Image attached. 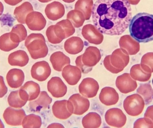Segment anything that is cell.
<instances>
[{
	"label": "cell",
	"mask_w": 153,
	"mask_h": 128,
	"mask_svg": "<svg viewBox=\"0 0 153 128\" xmlns=\"http://www.w3.org/2000/svg\"><path fill=\"white\" fill-rule=\"evenodd\" d=\"M82 34L83 37L89 43L94 45H100L103 41V34L94 25L86 24L82 28Z\"/></svg>",
	"instance_id": "cell-16"
},
{
	"label": "cell",
	"mask_w": 153,
	"mask_h": 128,
	"mask_svg": "<svg viewBox=\"0 0 153 128\" xmlns=\"http://www.w3.org/2000/svg\"><path fill=\"white\" fill-rule=\"evenodd\" d=\"M127 1L130 4L132 5H137L140 1V0H127Z\"/></svg>",
	"instance_id": "cell-44"
},
{
	"label": "cell",
	"mask_w": 153,
	"mask_h": 128,
	"mask_svg": "<svg viewBox=\"0 0 153 128\" xmlns=\"http://www.w3.org/2000/svg\"><path fill=\"white\" fill-rule=\"evenodd\" d=\"M102 124V119L98 113L91 112L85 115L82 120V125L85 128H98Z\"/></svg>",
	"instance_id": "cell-29"
},
{
	"label": "cell",
	"mask_w": 153,
	"mask_h": 128,
	"mask_svg": "<svg viewBox=\"0 0 153 128\" xmlns=\"http://www.w3.org/2000/svg\"><path fill=\"white\" fill-rule=\"evenodd\" d=\"M8 103L9 106L15 109H21L25 106L27 102L21 98L19 91H12L8 97Z\"/></svg>",
	"instance_id": "cell-37"
},
{
	"label": "cell",
	"mask_w": 153,
	"mask_h": 128,
	"mask_svg": "<svg viewBox=\"0 0 153 128\" xmlns=\"http://www.w3.org/2000/svg\"><path fill=\"white\" fill-rule=\"evenodd\" d=\"M134 128H153V122L147 118H141L134 123Z\"/></svg>",
	"instance_id": "cell-39"
},
{
	"label": "cell",
	"mask_w": 153,
	"mask_h": 128,
	"mask_svg": "<svg viewBox=\"0 0 153 128\" xmlns=\"http://www.w3.org/2000/svg\"><path fill=\"white\" fill-rule=\"evenodd\" d=\"M6 78L8 85L11 88L16 89L22 85L25 80V75L21 69L13 68L8 72Z\"/></svg>",
	"instance_id": "cell-24"
},
{
	"label": "cell",
	"mask_w": 153,
	"mask_h": 128,
	"mask_svg": "<svg viewBox=\"0 0 153 128\" xmlns=\"http://www.w3.org/2000/svg\"><path fill=\"white\" fill-rule=\"evenodd\" d=\"M67 18L71 21L74 27L76 28L82 26L85 20L82 12L76 10L69 11L67 13Z\"/></svg>",
	"instance_id": "cell-35"
},
{
	"label": "cell",
	"mask_w": 153,
	"mask_h": 128,
	"mask_svg": "<svg viewBox=\"0 0 153 128\" xmlns=\"http://www.w3.org/2000/svg\"><path fill=\"white\" fill-rule=\"evenodd\" d=\"M105 120L107 124L110 127L121 128L126 125L127 118L121 109L112 108L106 112Z\"/></svg>",
	"instance_id": "cell-7"
},
{
	"label": "cell",
	"mask_w": 153,
	"mask_h": 128,
	"mask_svg": "<svg viewBox=\"0 0 153 128\" xmlns=\"http://www.w3.org/2000/svg\"><path fill=\"white\" fill-rule=\"evenodd\" d=\"M46 35L48 41L53 44H60L63 40L69 37L64 28L59 22L49 26L47 29Z\"/></svg>",
	"instance_id": "cell-8"
},
{
	"label": "cell",
	"mask_w": 153,
	"mask_h": 128,
	"mask_svg": "<svg viewBox=\"0 0 153 128\" xmlns=\"http://www.w3.org/2000/svg\"><path fill=\"white\" fill-rule=\"evenodd\" d=\"M110 55H107L105 57L103 60V65L104 67L108 71H109L111 73L113 74H118L120 73L121 71L120 70H117V69L114 68L111 64L110 61Z\"/></svg>",
	"instance_id": "cell-40"
},
{
	"label": "cell",
	"mask_w": 153,
	"mask_h": 128,
	"mask_svg": "<svg viewBox=\"0 0 153 128\" xmlns=\"http://www.w3.org/2000/svg\"><path fill=\"white\" fill-rule=\"evenodd\" d=\"M144 116V118L150 119L153 122V105L149 106L147 108Z\"/></svg>",
	"instance_id": "cell-42"
},
{
	"label": "cell",
	"mask_w": 153,
	"mask_h": 128,
	"mask_svg": "<svg viewBox=\"0 0 153 128\" xmlns=\"http://www.w3.org/2000/svg\"><path fill=\"white\" fill-rule=\"evenodd\" d=\"M30 72L33 79L42 82L46 81L49 77L51 74V69L46 61H39L32 66Z\"/></svg>",
	"instance_id": "cell-12"
},
{
	"label": "cell",
	"mask_w": 153,
	"mask_h": 128,
	"mask_svg": "<svg viewBox=\"0 0 153 128\" xmlns=\"http://www.w3.org/2000/svg\"><path fill=\"white\" fill-rule=\"evenodd\" d=\"M53 68L57 72H62L65 67L71 64V59L61 51L53 53L50 57Z\"/></svg>",
	"instance_id": "cell-25"
},
{
	"label": "cell",
	"mask_w": 153,
	"mask_h": 128,
	"mask_svg": "<svg viewBox=\"0 0 153 128\" xmlns=\"http://www.w3.org/2000/svg\"><path fill=\"white\" fill-rule=\"evenodd\" d=\"M152 83H153V80H152Z\"/></svg>",
	"instance_id": "cell-49"
},
{
	"label": "cell",
	"mask_w": 153,
	"mask_h": 128,
	"mask_svg": "<svg viewBox=\"0 0 153 128\" xmlns=\"http://www.w3.org/2000/svg\"><path fill=\"white\" fill-rule=\"evenodd\" d=\"M92 18L95 27L102 34H123L132 19L131 5L127 0H97L93 6Z\"/></svg>",
	"instance_id": "cell-1"
},
{
	"label": "cell",
	"mask_w": 153,
	"mask_h": 128,
	"mask_svg": "<svg viewBox=\"0 0 153 128\" xmlns=\"http://www.w3.org/2000/svg\"><path fill=\"white\" fill-rule=\"evenodd\" d=\"M152 73L145 72L139 64L132 66L130 71L131 77L135 81L140 82H146L149 81L152 77Z\"/></svg>",
	"instance_id": "cell-31"
},
{
	"label": "cell",
	"mask_w": 153,
	"mask_h": 128,
	"mask_svg": "<svg viewBox=\"0 0 153 128\" xmlns=\"http://www.w3.org/2000/svg\"><path fill=\"white\" fill-rule=\"evenodd\" d=\"M39 2L42 3H47L48 2L51 1L52 0H38Z\"/></svg>",
	"instance_id": "cell-47"
},
{
	"label": "cell",
	"mask_w": 153,
	"mask_h": 128,
	"mask_svg": "<svg viewBox=\"0 0 153 128\" xmlns=\"http://www.w3.org/2000/svg\"><path fill=\"white\" fill-rule=\"evenodd\" d=\"M8 60L11 66L23 67L27 64L29 58L26 52L19 50L11 53L8 57Z\"/></svg>",
	"instance_id": "cell-26"
},
{
	"label": "cell",
	"mask_w": 153,
	"mask_h": 128,
	"mask_svg": "<svg viewBox=\"0 0 153 128\" xmlns=\"http://www.w3.org/2000/svg\"><path fill=\"white\" fill-rule=\"evenodd\" d=\"M84 45L79 37H73L67 39L64 43L65 51L71 55H75L82 51Z\"/></svg>",
	"instance_id": "cell-27"
},
{
	"label": "cell",
	"mask_w": 153,
	"mask_h": 128,
	"mask_svg": "<svg viewBox=\"0 0 153 128\" xmlns=\"http://www.w3.org/2000/svg\"><path fill=\"white\" fill-rule=\"evenodd\" d=\"M144 100L138 94L127 96L123 103V107L129 116L136 117L140 115L144 109Z\"/></svg>",
	"instance_id": "cell-5"
},
{
	"label": "cell",
	"mask_w": 153,
	"mask_h": 128,
	"mask_svg": "<svg viewBox=\"0 0 153 128\" xmlns=\"http://www.w3.org/2000/svg\"><path fill=\"white\" fill-rule=\"evenodd\" d=\"M25 22L30 30L39 31L45 28L47 22L42 13L33 11L27 15Z\"/></svg>",
	"instance_id": "cell-15"
},
{
	"label": "cell",
	"mask_w": 153,
	"mask_h": 128,
	"mask_svg": "<svg viewBox=\"0 0 153 128\" xmlns=\"http://www.w3.org/2000/svg\"><path fill=\"white\" fill-rule=\"evenodd\" d=\"M101 58L100 51L96 47L89 46L84 54L78 56L75 60L76 66L82 73L87 74L92 70L93 67L99 63Z\"/></svg>",
	"instance_id": "cell-4"
},
{
	"label": "cell",
	"mask_w": 153,
	"mask_h": 128,
	"mask_svg": "<svg viewBox=\"0 0 153 128\" xmlns=\"http://www.w3.org/2000/svg\"><path fill=\"white\" fill-rule=\"evenodd\" d=\"M73 105L71 102L67 100L56 101L52 107L54 116L60 120H66L74 113Z\"/></svg>",
	"instance_id": "cell-6"
},
{
	"label": "cell",
	"mask_w": 153,
	"mask_h": 128,
	"mask_svg": "<svg viewBox=\"0 0 153 128\" xmlns=\"http://www.w3.org/2000/svg\"><path fill=\"white\" fill-rule=\"evenodd\" d=\"M110 61L114 68L122 72L129 63V55L123 49H117L110 55Z\"/></svg>",
	"instance_id": "cell-10"
},
{
	"label": "cell",
	"mask_w": 153,
	"mask_h": 128,
	"mask_svg": "<svg viewBox=\"0 0 153 128\" xmlns=\"http://www.w3.org/2000/svg\"><path fill=\"white\" fill-rule=\"evenodd\" d=\"M22 125L24 128H39L42 126V119L38 115L29 114L25 116Z\"/></svg>",
	"instance_id": "cell-34"
},
{
	"label": "cell",
	"mask_w": 153,
	"mask_h": 128,
	"mask_svg": "<svg viewBox=\"0 0 153 128\" xmlns=\"http://www.w3.org/2000/svg\"><path fill=\"white\" fill-rule=\"evenodd\" d=\"M48 92L53 97L60 98L64 97L67 92V87L59 77H53L48 81L47 84Z\"/></svg>",
	"instance_id": "cell-17"
},
{
	"label": "cell",
	"mask_w": 153,
	"mask_h": 128,
	"mask_svg": "<svg viewBox=\"0 0 153 128\" xmlns=\"http://www.w3.org/2000/svg\"><path fill=\"white\" fill-rule=\"evenodd\" d=\"M69 100L71 102L73 105L74 114L76 115H83L89 110L90 103L87 98L80 95L79 94H75L69 98Z\"/></svg>",
	"instance_id": "cell-19"
},
{
	"label": "cell",
	"mask_w": 153,
	"mask_h": 128,
	"mask_svg": "<svg viewBox=\"0 0 153 128\" xmlns=\"http://www.w3.org/2000/svg\"><path fill=\"white\" fill-rule=\"evenodd\" d=\"M116 85L121 93L125 94L134 91L137 87L136 81L131 77L130 74L127 73L117 77Z\"/></svg>",
	"instance_id": "cell-14"
},
{
	"label": "cell",
	"mask_w": 153,
	"mask_h": 128,
	"mask_svg": "<svg viewBox=\"0 0 153 128\" xmlns=\"http://www.w3.org/2000/svg\"><path fill=\"white\" fill-rule=\"evenodd\" d=\"M23 0H4V2L9 5L14 6L22 1Z\"/></svg>",
	"instance_id": "cell-43"
},
{
	"label": "cell",
	"mask_w": 153,
	"mask_h": 128,
	"mask_svg": "<svg viewBox=\"0 0 153 128\" xmlns=\"http://www.w3.org/2000/svg\"><path fill=\"white\" fill-rule=\"evenodd\" d=\"M19 43L13 42L10 38V32L3 34L0 37V49L4 52H9L17 47Z\"/></svg>",
	"instance_id": "cell-36"
},
{
	"label": "cell",
	"mask_w": 153,
	"mask_h": 128,
	"mask_svg": "<svg viewBox=\"0 0 153 128\" xmlns=\"http://www.w3.org/2000/svg\"><path fill=\"white\" fill-rule=\"evenodd\" d=\"M99 89L100 86L98 82L91 77L84 79L78 87L79 93L86 98H93L95 97Z\"/></svg>",
	"instance_id": "cell-13"
},
{
	"label": "cell",
	"mask_w": 153,
	"mask_h": 128,
	"mask_svg": "<svg viewBox=\"0 0 153 128\" xmlns=\"http://www.w3.org/2000/svg\"><path fill=\"white\" fill-rule=\"evenodd\" d=\"M26 116L25 111L22 109H14L8 107L3 113L4 120L8 125L13 127L21 126L22 121Z\"/></svg>",
	"instance_id": "cell-9"
},
{
	"label": "cell",
	"mask_w": 153,
	"mask_h": 128,
	"mask_svg": "<svg viewBox=\"0 0 153 128\" xmlns=\"http://www.w3.org/2000/svg\"><path fill=\"white\" fill-rule=\"evenodd\" d=\"M93 0H78L75 4V10L81 11L86 20H89L92 15Z\"/></svg>",
	"instance_id": "cell-32"
},
{
	"label": "cell",
	"mask_w": 153,
	"mask_h": 128,
	"mask_svg": "<svg viewBox=\"0 0 153 128\" xmlns=\"http://www.w3.org/2000/svg\"><path fill=\"white\" fill-rule=\"evenodd\" d=\"M140 65L145 72L153 73V52L145 54L142 57Z\"/></svg>",
	"instance_id": "cell-38"
},
{
	"label": "cell",
	"mask_w": 153,
	"mask_h": 128,
	"mask_svg": "<svg viewBox=\"0 0 153 128\" xmlns=\"http://www.w3.org/2000/svg\"><path fill=\"white\" fill-rule=\"evenodd\" d=\"M10 34L11 40L16 43L22 42L27 36V29L22 24H17L13 27Z\"/></svg>",
	"instance_id": "cell-30"
},
{
	"label": "cell",
	"mask_w": 153,
	"mask_h": 128,
	"mask_svg": "<svg viewBox=\"0 0 153 128\" xmlns=\"http://www.w3.org/2000/svg\"><path fill=\"white\" fill-rule=\"evenodd\" d=\"M65 2L68 3H72L74 2L75 0H62Z\"/></svg>",
	"instance_id": "cell-46"
},
{
	"label": "cell",
	"mask_w": 153,
	"mask_h": 128,
	"mask_svg": "<svg viewBox=\"0 0 153 128\" xmlns=\"http://www.w3.org/2000/svg\"><path fill=\"white\" fill-rule=\"evenodd\" d=\"M119 43L120 48L125 49L130 55H136L140 51L139 42L130 35H126L121 37Z\"/></svg>",
	"instance_id": "cell-23"
},
{
	"label": "cell",
	"mask_w": 153,
	"mask_h": 128,
	"mask_svg": "<svg viewBox=\"0 0 153 128\" xmlns=\"http://www.w3.org/2000/svg\"><path fill=\"white\" fill-rule=\"evenodd\" d=\"M4 5L0 1V16L2 15L4 11Z\"/></svg>",
	"instance_id": "cell-45"
},
{
	"label": "cell",
	"mask_w": 153,
	"mask_h": 128,
	"mask_svg": "<svg viewBox=\"0 0 153 128\" xmlns=\"http://www.w3.org/2000/svg\"><path fill=\"white\" fill-rule=\"evenodd\" d=\"M52 98L49 96L46 91L40 92V94L36 100L30 101L29 103V107L31 111L39 112L43 110L49 109L52 102Z\"/></svg>",
	"instance_id": "cell-18"
},
{
	"label": "cell",
	"mask_w": 153,
	"mask_h": 128,
	"mask_svg": "<svg viewBox=\"0 0 153 128\" xmlns=\"http://www.w3.org/2000/svg\"><path fill=\"white\" fill-rule=\"evenodd\" d=\"M33 11L34 9L31 4L29 2L26 1L15 8L13 14L18 22L21 24H25L27 15Z\"/></svg>",
	"instance_id": "cell-28"
},
{
	"label": "cell",
	"mask_w": 153,
	"mask_h": 128,
	"mask_svg": "<svg viewBox=\"0 0 153 128\" xmlns=\"http://www.w3.org/2000/svg\"><path fill=\"white\" fill-rule=\"evenodd\" d=\"M62 76L69 85H75L82 77V72L77 66L68 65L63 69Z\"/></svg>",
	"instance_id": "cell-20"
},
{
	"label": "cell",
	"mask_w": 153,
	"mask_h": 128,
	"mask_svg": "<svg viewBox=\"0 0 153 128\" xmlns=\"http://www.w3.org/2000/svg\"><path fill=\"white\" fill-rule=\"evenodd\" d=\"M4 128V125L2 121H1V119H0V128Z\"/></svg>",
	"instance_id": "cell-48"
},
{
	"label": "cell",
	"mask_w": 153,
	"mask_h": 128,
	"mask_svg": "<svg viewBox=\"0 0 153 128\" xmlns=\"http://www.w3.org/2000/svg\"><path fill=\"white\" fill-rule=\"evenodd\" d=\"M40 93L39 85L33 81L27 82L19 90L21 98L27 102L36 100L38 97Z\"/></svg>",
	"instance_id": "cell-11"
},
{
	"label": "cell",
	"mask_w": 153,
	"mask_h": 128,
	"mask_svg": "<svg viewBox=\"0 0 153 128\" xmlns=\"http://www.w3.org/2000/svg\"><path fill=\"white\" fill-rule=\"evenodd\" d=\"M45 13L49 19L56 21L63 17L65 8L64 5L60 2L54 1L47 5Z\"/></svg>",
	"instance_id": "cell-21"
},
{
	"label": "cell",
	"mask_w": 153,
	"mask_h": 128,
	"mask_svg": "<svg viewBox=\"0 0 153 128\" xmlns=\"http://www.w3.org/2000/svg\"><path fill=\"white\" fill-rule=\"evenodd\" d=\"M99 99L101 103L104 105L112 106L117 103L119 96L115 89L108 86L102 89L99 95Z\"/></svg>",
	"instance_id": "cell-22"
},
{
	"label": "cell",
	"mask_w": 153,
	"mask_h": 128,
	"mask_svg": "<svg viewBox=\"0 0 153 128\" xmlns=\"http://www.w3.org/2000/svg\"><path fill=\"white\" fill-rule=\"evenodd\" d=\"M130 36L137 42L147 43L153 40V15L147 13H139L130 21Z\"/></svg>",
	"instance_id": "cell-2"
},
{
	"label": "cell",
	"mask_w": 153,
	"mask_h": 128,
	"mask_svg": "<svg viewBox=\"0 0 153 128\" xmlns=\"http://www.w3.org/2000/svg\"><path fill=\"white\" fill-rule=\"evenodd\" d=\"M137 93L143 97L146 105H149L153 100V90L150 84H142L137 90Z\"/></svg>",
	"instance_id": "cell-33"
},
{
	"label": "cell",
	"mask_w": 153,
	"mask_h": 128,
	"mask_svg": "<svg viewBox=\"0 0 153 128\" xmlns=\"http://www.w3.org/2000/svg\"><path fill=\"white\" fill-rule=\"evenodd\" d=\"M8 92V88L5 85L3 76H0V98H3Z\"/></svg>",
	"instance_id": "cell-41"
},
{
	"label": "cell",
	"mask_w": 153,
	"mask_h": 128,
	"mask_svg": "<svg viewBox=\"0 0 153 128\" xmlns=\"http://www.w3.org/2000/svg\"><path fill=\"white\" fill-rule=\"evenodd\" d=\"M25 46L33 59L44 58L48 54L45 39L40 33H31L29 35L25 40Z\"/></svg>",
	"instance_id": "cell-3"
}]
</instances>
